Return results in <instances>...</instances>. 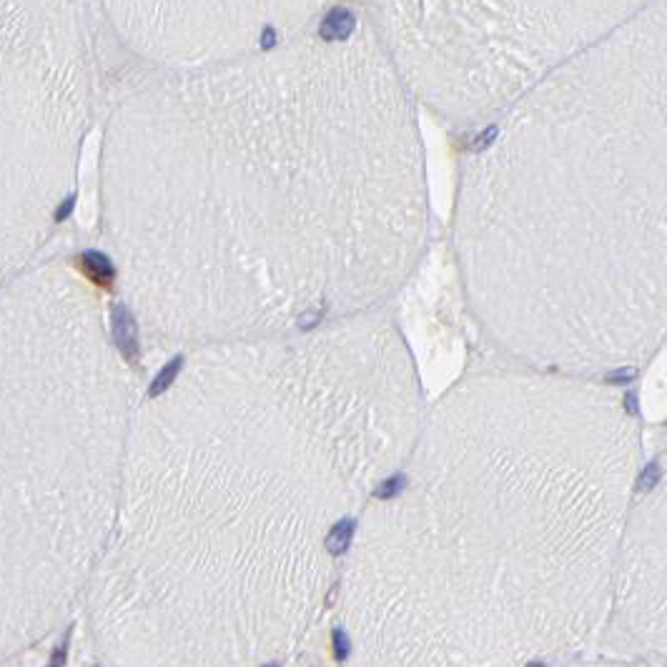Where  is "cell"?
<instances>
[{"mask_svg":"<svg viewBox=\"0 0 667 667\" xmlns=\"http://www.w3.org/2000/svg\"><path fill=\"white\" fill-rule=\"evenodd\" d=\"M439 434L444 465L426 449L399 462L356 532L352 557L397 560L352 572H399L379 592L417 589L409 630L439 609L444 667H535L584 645L612 617L640 487L627 401L580 376L510 374L465 389Z\"/></svg>","mask_w":667,"mask_h":667,"instance_id":"cell-1","label":"cell"},{"mask_svg":"<svg viewBox=\"0 0 667 667\" xmlns=\"http://www.w3.org/2000/svg\"><path fill=\"white\" fill-rule=\"evenodd\" d=\"M547 98L524 203L547 243L492 316L514 352L589 379L667 341V3L580 53Z\"/></svg>","mask_w":667,"mask_h":667,"instance_id":"cell-2","label":"cell"},{"mask_svg":"<svg viewBox=\"0 0 667 667\" xmlns=\"http://www.w3.org/2000/svg\"><path fill=\"white\" fill-rule=\"evenodd\" d=\"M399 424L379 426L359 409L329 417L327 406L276 404L261 406L256 419L246 409L218 429L221 447L209 429H198L221 467L178 429L184 444L164 449L201 487L186 479L181 487L128 482L125 504L201 507L121 512L105 562L111 582L141 575L136 589L146 595L161 580V597L178 589L171 609L209 607L218 587H288L306 609L309 597L324 589L354 504L397 469L392 462L404 447Z\"/></svg>","mask_w":667,"mask_h":667,"instance_id":"cell-3","label":"cell"},{"mask_svg":"<svg viewBox=\"0 0 667 667\" xmlns=\"http://www.w3.org/2000/svg\"><path fill=\"white\" fill-rule=\"evenodd\" d=\"M612 620L650 660L667 665V449L634 494Z\"/></svg>","mask_w":667,"mask_h":667,"instance_id":"cell-4","label":"cell"},{"mask_svg":"<svg viewBox=\"0 0 667 667\" xmlns=\"http://www.w3.org/2000/svg\"><path fill=\"white\" fill-rule=\"evenodd\" d=\"M572 667H667L662 662L655 660H597V662H580V665Z\"/></svg>","mask_w":667,"mask_h":667,"instance_id":"cell-5","label":"cell"}]
</instances>
